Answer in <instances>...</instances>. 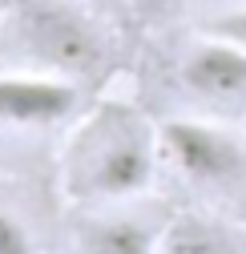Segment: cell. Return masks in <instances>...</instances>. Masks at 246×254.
<instances>
[{
    "label": "cell",
    "instance_id": "ba28073f",
    "mask_svg": "<svg viewBox=\"0 0 246 254\" xmlns=\"http://www.w3.org/2000/svg\"><path fill=\"white\" fill-rule=\"evenodd\" d=\"M202 33H210V37H218V41H230V45L246 49V4H242V0H238V4H222L218 12L202 24Z\"/></svg>",
    "mask_w": 246,
    "mask_h": 254
},
{
    "label": "cell",
    "instance_id": "5b68a950",
    "mask_svg": "<svg viewBox=\"0 0 246 254\" xmlns=\"http://www.w3.org/2000/svg\"><path fill=\"white\" fill-rule=\"evenodd\" d=\"M178 81L202 105H214V109L242 105L246 101V49L202 33V41L190 45V53L182 57Z\"/></svg>",
    "mask_w": 246,
    "mask_h": 254
},
{
    "label": "cell",
    "instance_id": "52a82bcc",
    "mask_svg": "<svg viewBox=\"0 0 246 254\" xmlns=\"http://www.w3.org/2000/svg\"><path fill=\"white\" fill-rule=\"evenodd\" d=\"M158 254H246V226L210 214H178L166 222Z\"/></svg>",
    "mask_w": 246,
    "mask_h": 254
},
{
    "label": "cell",
    "instance_id": "6da1fadb",
    "mask_svg": "<svg viewBox=\"0 0 246 254\" xmlns=\"http://www.w3.org/2000/svg\"><path fill=\"white\" fill-rule=\"evenodd\" d=\"M162 162V125H153L133 101H97L61 149L57 186L77 210L125 206L153 186Z\"/></svg>",
    "mask_w": 246,
    "mask_h": 254
},
{
    "label": "cell",
    "instance_id": "3957f363",
    "mask_svg": "<svg viewBox=\"0 0 246 254\" xmlns=\"http://www.w3.org/2000/svg\"><path fill=\"white\" fill-rule=\"evenodd\" d=\"M162 157L194 186H234L246 174L242 141L214 121L178 117L162 125Z\"/></svg>",
    "mask_w": 246,
    "mask_h": 254
},
{
    "label": "cell",
    "instance_id": "277c9868",
    "mask_svg": "<svg viewBox=\"0 0 246 254\" xmlns=\"http://www.w3.org/2000/svg\"><path fill=\"white\" fill-rule=\"evenodd\" d=\"M81 93L73 81L45 77V73H0V129H49L73 117Z\"/></svg>",
    "mask_w": 246,
    "mask_h": 254
},
{
    "label": "cell",
    "instance_id": "9c48e42d",
    "mask_svg": "<svg viewBox=\"0 0 246 254\" xmlns=\"http://www.w3.org/2000/svg\"><path fill=\"white\" fill-rule=\"evenodd\" d=\"M0 254H33V238L12 214L0 210Z\"/></svg>",
    "mask_w": 246,
    "mask_h": 254
},
{
    "label": "cell",
    "instance_id": "8fae6325",
    "mask_svg": "<svg viewBox=\"0 0 246 254\" xmlns=\"http://www.w3.org/2000/svg\"><path fill=\"white\" fill-rule=\"evenodd\" d=\"M206 4H238V0H206Z\"/></svg>",
    "mask_w": 246,
    "mask_h": 254
},
{
    "label": "cell",
    "instance_id": "7a4b0ae2",
    "mask_svg": "<svg viewBox=\"0 0 246 254\" xmlns=\"http://www.w3.org/2000/svg\"><path fill=\"white\" fill-rule=\"evenodd\" d=\"M4 41L20 69L89 81L109 65V37L73 0H4Z\"/></svg>",
    "mask_w": 246,
    "mask_h": 254
},
{
    "label": "cell",
    "instance_id": "30bf717a",
    "mask_svg": "<svg viewBox=\"0 0 246 254\" xmlns=\"http://www.w3.org/2000/svg\"><path fill=\"white\" fill-rule=\"evenodd\" d=\"M133 8H137L145 20H162V16H170L174 8H182V0H133Z\"/></svg>",
    "mask_w": 246,
    "mask_h": 254
},
{
    "label": "cell",
    "instance_id": "8992f818",
    "mask_svg": "<svg viewBox=\"0 0 246 254\" xmlns=\"http://www.w3.org/2000/svg\"><path fill=\"white\" fill-rule=\"evenodd\" d=\"M166 222H153L117 206L81 210L69 230V254H158Z\"/></svg>",
    "mask_w": 246,
    "mask_h": 254
}]
</instances>
